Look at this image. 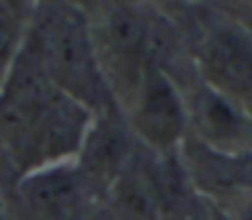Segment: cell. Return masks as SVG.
<instances>
[{
	"instance_id": "obj_1",
	"label": "cell",
	"mask_w": 252,
	"mask_h": 220,
	"mask_svg": "<svg viewBox=\"0 0 252 220\" xmlns=\"http://www.w3.org/2000/svg\"><path fill=\"white\" fill-rule=\"evenodd\" d=\"M94 118L97 113L57 86L22 46L0 83V145L11 169L22 177L51 164L78 161Z\"/></svg>"
},
{
	"instance_id": "obj_2",
	"label": "cell",
	"mask_w": 252,
	"mask_h": 220,
	"mask_svg": "<svg viewBox=\"0 0 252 220\" xmlns=\"http://www.w3.org/2000/svg\"><path fill=\"white\" fill-rule=\"evenodd\" d=\"M25 46L57 86L94 113L113 99L94 49L92 22L75 0H40L30 19Z\"/></svg>"
},
{
	"instance_id": "obj_3",
	"label": "cell",
	"mask_w": 252,
	"mask_h": 220,
	"mask_svg": "<svg viewBox=\"0 0 252 220\" xmlns=\"http://www.w3.org/2000/svg\"><path fill=\"white\" fill-rule=\"evenodd\" d=\"M124 113L129 129L153 151H172L188 132L185 97L161 64L145 70L126 97Z\"/></svg>"
},
{
	"instance_id": "obj_4",
	"label": "cell",
	"mask_w": 252,
	"mask_h": 220,
	"mask_svg": "<svg viewBox=\"0 0 252 220\" xmlns=\"http://www.w3.org/2000/svg\"><path fill=\"white\" fill-rule=\"evenodd\" d=\"M16 196L25 220H86L89 177L81 164H51L27 172L16 183Z\"/></svg>"
},
{
	"instance_id": "obj_5",
	"label": "cell",
	"mask_w": 252,
	"mask_h": 220,
	"mask_svg": "<svg viewBox=\"0 0 252 220\" xmlns=\"http://www.w3.org/2000/svg\"><path fill=\"white\" fill-rule=\"evenodd\" d=\"M185 108L188 129H193V134L209 151L225 156H242L252 151V110L239 105L236 99L201 81L190 97H185Z\"/></svg>"
},
{
	"instance_id": "obj_6",
	"label": "cell",
	"mask_w": 252,
	"mask_h": 220,
	"mask_svg": "<svg viewBox=\"0 0 252 220\" xmlns=\"http://www.w3.org/2000/svg\"><path fill=\"white\" fill-rule=\"evenodd\" d=\"M196 67L207 86L252 110V40L244 32L209 30L196 49Z\"/></svg>"
},
{
	"instance_id": "obj_7",
	"label": "cell",
	"mask_w": 252,
	"mask_h": 220,
	"mask_svg": "<svg viewBox=\"0 0 252 220\" xmlns=\"http://www.w3.org/2000/svg\"><path fill=\"white\" fill-rule=\"evenodd\" d=\"M107 201L129 220H156L158 218V188H156V180L145 169H140L134 164V158L110 183Z\"/></svg>"
},
{
	"instance_id": "obj_8",
	"label": "cell",
	"mask_w": 252,
	"mask_h": 220,
	"mask_svg": "<svg viewBox=\"0 0 252 220\" xmlns=\"http://www.w3.org/2000/svg\"><path fill=\"white\" fill-rule=\"evenodd\" d=\"M27 27H30V22L19 19L5 5H0V83L5 81V75L11 73V67L16 64V59L22 54Z\"/></svg>"
},
{
	"instance_id": "obj_9",
	"label": "cell",
	"mask_w": 252,
	"mask_h": 220,
	"mask_svg": "<svg viewBox=\"0 0 252 220\" xmlns=\"http://www.w3.org/2000/svg\"><path fill=\"white\" fill-rule=\"evenodd\" d=\"M86 220H129L126 215H121V212L116 210V207L110 204V201H105V204H97L89 210V218Z\"/></svg>"
},
{
	"instance_id": "obj_10",
	"label": "cell",
	"mask_w": 252,
	"mask_h": 220,
	"mask_svg": "<svg viewBox=\"0 0 252 220\" xmlns=\"http://www.w3.org/2000/svg\"><path fill=\"white\" fill-rule=\"evenodd\" d=\"M142 3H148V5H164V8H169V5H180V3H185V0H142Z\"/></svg>"
},
{
	"instance_id": "obj_11",
	"label": "cell",
	"mask_w": 252,
	"mask_h": 220,
	"mask_svg": "<svg viewBox=\"0 0 252 220\" xmlns=\"http://www.w3.org/2000/svg\"><path fill=\"white\" fill-rule=\"evenodd\" d=\"M0 220H5V204H3V199H0Z\"/></svg>"
}]
</instances>
